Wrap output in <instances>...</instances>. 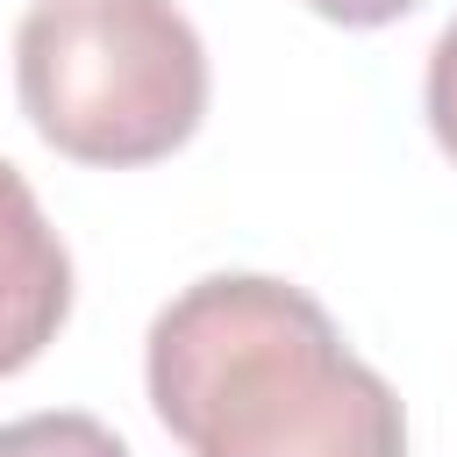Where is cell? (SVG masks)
Returning a JSON list of instances; mask_svg holds the SVG:
<instances>
[{
  "mask_svg": "<svg viewBox=\"0 0 457 457\" xmlns=\"http://www.w3.org/2000/svg\"><path fill=\"white\" fill-rule=\"evenodd\" d=\"M143 378L186 457H407L393 386L314 293L264 271H214L157 307Z\"/></svg>",
  "mask_w": 457,
  "mask_h": 457,
  "instance_id": "obj_1",
  "label": "cell"
},
{
  "mask_svg": "<svg viewBox=\"0 0 457 457\" xmlns=\"http://www.w3.org/2000/svg\"><path fill=\"white\" fill-rule=\"evenodd\" d=\"M29 129L100 171L171 157L207 114V50L171 0H36L14 29Z\"/></svg>",
  "mask_w": 457,
  "mask_h": 457,
  "instance_id": "obj_2",
  "label": "cell"
},
{
  "mask_svg": "<svg viewBox=\"0 0 457 457\" xmlns=\"http://www.w3.org/2000/svg\"><path fill=\"white\" fill-rule=\"evenodd\" d=\"M71 314V257L43 221L29 179L0 157V378L36 364Z\"/></svg>",
  "mask_w": 457,
  "mask_h": 457,
  "instance_id": "obj_3",
  "label": "cell"
},
{
  "mask_svg": "<svg viewBox=\"0 0 457 457\" xmlns=\"http://www.w3.org/2000/svg\"><path fill=\"white\" fill-rule=\"evenodd\" d=\"M0 457H129V450L93 414H21L0 421Z\"/></svg>",
  "mask_w": 457,
  "mask_h": 457,
  "instance_id": "obj_4",
  "label": "cell"
},
{
  "mask_svg": "<svg viewBox=\"0 0 457 457\" xmlns=\"http://www.w3.org/2000/svg\"><path fill=\"white\" fill-rule=\"evenodd\" d=\"M428 129H436V143H443V157L457 164V21L436 36V50H428Z\"/></svg>",
  "mask_w": 457,
  "mask_h": 457,
  "instance_id": "obj_5",
  "label": "cell"
},
{
  "mask_svg": "<svg viewBox=\"0 0 457 457\" xmlns=\"http://www.w3.org/2000/svg\"><path fill=\"white\" fill-rule=\"evenodd\" d=\"M321 21H343V29H378V21H400L414 14L421 0H307Z\"/></svg>",
  "mask_w": 457,
  "mask_h": 457,
  "instance_id": "obj_6",
  "label": "cell"
}]
</instances>
